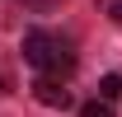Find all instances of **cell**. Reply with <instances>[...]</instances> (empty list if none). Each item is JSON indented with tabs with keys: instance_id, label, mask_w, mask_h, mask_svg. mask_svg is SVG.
I'll use <instances>...</instances> for the list:
<instances>
[{
	"instance_id": "1",
	"label": "cell",
	"mask_w": 122,
	"mask_h": 117,
	"mask_svg": "<svg viewBox=\"0 0 122 117\" xmlns=\"http://www.w3.org/2000/svg\"><path fill=\"white\" fill-rule=\"evenodd\" d=\"M24 61L38 66L42 75H71L75 70V52H71V38L47 28H28L24 33Z\"/></svg>"
},
{
	"instance_id": "2",
	"label": "cell",
	"mask_w": 122,
	"mask_h": 117,
	"mask_svg": "<svg viewBox=\"0 0 122 117\" xmlns=\"http://www.w3.org/2000/svg\"><path fill=\"white\" fill-rule=\"evenodd\" d=\"M33 98L42 108H71V89L61 84V75H38L33 80Z\"/></svg>"
},
{
	"instance_id": "3",
	"label": "cell",
	"mask_w": 122,
	"mask_h": 117,
	"mask_svg": "<svg viewBox=\"0 0 122 117\" xmlns=\"http://www.w3.org/2000/svg\"><path fill=\"white\" fill-rule=\"evenodd\" d=\"M99 98H122V75H103V80H99Z\"/></svg>"
},
{
	"instance_id": "4",
	"label": "cell",
	"mask_w": 122,
	"mask_h": 117,
	"mask_svg": "<svg viewBox=\"0 0 122 117\" xmlns=\"http://www.w3.org/2000/svg\"><path fill=\"white\" fill-rule=\"evenodd\" d=\"M80 117H113V108H108V98H94L80 108Z\"/></svg>"
},
{
	"instance_id": "5",
	"label": "cell",
	"mask_w": 122,
	"mask_h": 117,
	"mask_svg": "<svg viewBox=\"0 0 122 117\" xmlns=\"http://www.w3.org/2000/svg\"><path fill=\"white\" fill-rule=\"evenodd\" d=\"M33 10H52V5H61V0H28Z\"/></svg>"
},
{
	"instance_id": "6",
	"label": "cell",
	"mask_w": 122,
	"mask_h": 117,
	"mask_svg": "<svg viewBox=\"0 0 122 117\" xmlns=\"http://www.w3.org/2000/svg\"><path fill=\"white\" fill-rule=\"evenodd\" d=\"M113 19H117V24H122V0H117V5H113Z\"/></svg>"
}]
</instances>
